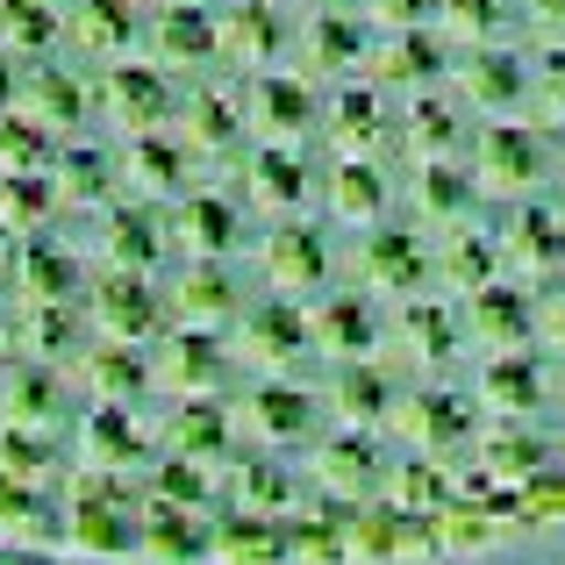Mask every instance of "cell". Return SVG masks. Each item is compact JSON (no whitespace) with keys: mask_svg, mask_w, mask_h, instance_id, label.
Wrapping results in <instances>:
<instances>
[{"mask_svg":"<svg viewBox=\"0 0 565 565\" xmlns=\"http://www.w3.org/2000/svg\"><path fill=\"white\" fill-rule=\"evenodd\" d=\"M565 523V0H0V537L386 565Z\"/></svg>","mask_w":565,"mask_h":565,"instance_id":"6da1fadb","label":"cell"}]
</instances>
